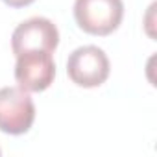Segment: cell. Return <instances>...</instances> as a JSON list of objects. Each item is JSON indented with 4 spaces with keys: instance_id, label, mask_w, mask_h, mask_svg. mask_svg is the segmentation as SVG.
Segmentation results:
<instances>
[{
    "instance_id": "7",
    "label": "cell",
    "mask_w": 157,
    "mask_h": 157,
    "mask_svg": "<svg viewBox=\"0 0 157 157\" xmlns=\"http://www.w3.org/2000/svg\"><path fill=\"white\" fill-rule=\"evenodd\" d=\"M0 153H2V150H0Z\"/></svg>"
},
{
    "instance_id": "6",
    "label": "cell",
    "mask_w": 157,
    "mask_h": 157,
    "mask_svg": "<svg viewBox=\"0 0 157 157\" xmlns=\"http://www.w3.org/2000/svg\"><path fill=\"white\" fill-rule=\"evenodd\" d=\"M2 2L10 8H24V6H30L35 0H2Z\"/></svg>"
},
{
    "instance_id": "3",
    "label": "cell",
    "mask_w": 157,
    "mask_h": 157,
    "mask_svg": "<svg viewBox=\"0 0 157 157\" xmlns=\"http://www.w3.org/2000/svg\"><path fill=\"white\" fill-rule=\"evenodd\" d=\"M35 120V104L28 91L21 87L0 89V131L22 135L30 131Z\"/></svg>"
},
{
    "instance_id": "4",
    "label": "cell",
    "mask_w": 157,
    "mask_h": 157,
    "mask_svg": "<svg viewBox=\"0 0 157 157\" xmlns=\"http://www.w3.org/2000/svg\"><path fill=\"white\" fill-rule=\"evenodd\" d=\"M56 76V63L52 52H24L17 56L15 63V80L21 89L28 93L46 91Z\"/></svg>"
},
{
    "instance_id": "1",
    "label": "cell",
    "mask_w": 157,
    "mask_h": 157,
    "mask_svg": "<svg viewBox=\"0 0 157 157\" xmlns=\"http://www.w3.org/2000/svg\"><path fill=\"white\" fill-rule=\"evenodd\" d=\"M124 17L122 0H76L74 19L85 33L109 35L113 33Z\"/></svg>"
},
{
    "instance_id": "2",
    "label": "cell",
    "mask_w": 157,
    "mask_h": 157,
    "mask_svg": "<svg viewBox=\"0 0 157 157\" xmlns=\"http://www.w3.org/2000/svg\"><path fill=\"white\" fill-rule=\"evenodd\" d=\"M109 57L102 48L94 44L76 48L67 61V74L72 80V83L85 89L100 87L109 78Z\"/></svg>"
},
{
    "instance_id": "5",
    "label": "cell",
    "mask_w": 157,
    "mask_h": 157,
    "mask_svg": "<svg viewBox=\"0 0 157 157\" xmlns=\"http://www.w3.org/2000/svg\"><path fill=\"white\" fill-rule=\"evenodd\" d=\"M59 44V32L50 19L32 17L21 22L11 35V50L15 56L24 52H52Z\"/></svg>"
}]
</instances>
